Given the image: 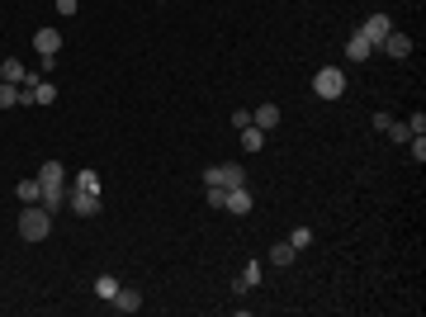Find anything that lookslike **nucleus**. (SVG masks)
Here are the masks:
<instances>
[{
    "label": "nucleus",
    "instance_id": "1",
    "mask_svg": "<svg viewBox=\"0 0 426 317\" xmlns=\"http://www.w3.org/2000/svg\"><path fill=\"white\" fill-rule=\"evenodd\" d=\"M53 232V213L38 209V204H24V213H19V237L24 241H43Z\"/></svg>",
    "mask_w": 426,
    "mask_h": 317
},
{
    "label": "nucleus",
    "instance_id": "2",
    "mask_svg": "<svg viewBox=\"0 0 426 317\" xmlns=\"http://www.w3.org/2000/svg\"><path fill=\"white\" fill-rule=\"evenodd\" d=\"M313 90H318L322 100H341V95H346V76H341V67H322L318 76H313Z\"/></svg>",
    "mask_w": 426,
    "mask_h": 317
},
{
    "label": "nucleus",
    "instance_id": "3",
    "mask_svg": "<svg viewBox=\"0 0 426 317\" xmlns=\"http://www.w3.org/2000/svg\"><path fill=\"white\" fill-rule=\"evenodd\" d=\"M204 185L237 189V185H246V171H241L237 161H228V166H209V171H204Z\"/></svg>",
    "mask_w": 426,
    "mask_h": 317
},
{
    "label": "nucleus",
    "instance_id": "4",
    "mask_svg": "<svg viewBox=\"0 0 426 317\" xmlns=\"http://www.w3.org/2000/svg\"><path fill=\"white\" fill-rule=\"evenodd\" d=\"M389 33H393V19H389V15H370V19L360 24V38H370L374 48H379V43H384Z\"/></svg>",
    "mask_w": 426,
    "mask_h": 317
},
{
    "label": "nucleus",
    "instance_id": "5",
    "mask_svg": "<svg viewBox=\"0 0 426 317\" xmlns=\"http://www.w3.org/2000/svg\"><path fill=\"white\" fill-rule=\"evenodd\" d=\"M38 185L43 189H67V166H62V161H43V166H38Z\"/></svg>",
    "mask_w": 426,
    "mask_h": 317
},
{
    "label": "nucleus",
    "instance_id": "6",
    "mask_svg": "<svg viewBox=\"0 0 426 317\" xmlns=\"http://www.w3.org/2000/svg\"><path fill=\"white\" fill-rule=\"evenodd\" d=\"M256 284H261V261H246V265H241V275L232 280V293H251Z\"/></svg>",
    "mask_w": 426,
    "mask_h": 317
},
{
    "label": "nucleus",
    "instance_id": "7",
    "mask_svg": "<svg viewBox=\"0 0 426 317\" xmlns=\"http://www.w3.org/2000/svg\"><path fill=\"white\" fill-rule=\"evenodd\" d=\"M67 204H71V213H76V218H95V213H100V194H85V189H76Z\"/></svg>",
    "mask_w": 426,
    "mask_h": 317
},
{
    "label": "nucleus",
    "instance_id": "8",
    "mask_svg": "<svg viewBox=\"0 0 426 317\" xmlns=\"http://www.w3.org/2000/svg\"><path fill=\"white\" fill-rule=\"evenodd\" d=\"M251 204H256V199H251V189L237 185V189H228V204H223V209L237 213V218H246V213H251Z\"/></svg>",
    "mask_w": 426,
    "mask_h": 317
},
{
    "label": "nucleus",
    "instance_id": "9",
    "mask_svg": "<svg viewBox=\"0 0 426 317\" xmlns=\"http://www.w3.org/2000/svg\"><path fill=\"white\" fill-rule=\"evenodd\" d=\"M33 48H38V57H57L62 33H57V28H38V33H33Z\"/></svg>",
    "mask_w": 426,
    "mask_h": 317
},
{
    "label": "nucleus",
    "instance_id": "10",
    "mask_svg": "<svg viewBox=\"0 0 426 317\" xmlns=\"http://www.w3.org/2000/svg\"><path fill=\"white\" fill-rule=\"evenodd\" d=\"M0 80H10V85H24V80H28L24 62H19V57H5V62H0Z\"/></svg>",
    "mask_w": 426,
    "mask_h": 317
},
{
    "label": "nucleus",
    "instance_id": "11",
    "mask_svg": "<svg viewBox=\"0 0 426 317\" xmlns=\"http://www.w3.org/2000/svg\"><path fill=\"white\" fill-rule=\"evenodd\" d=\"M251 123L261 132H270L275 123H280V105H261V109H251Z\"/></svg>",
    "mask_w": 426,
    "mask_h": 317
},
{
    "label": "nucleus",
    "instance_id": "12",
    "mask_svg": "<svg viewBox=\"0 0 426 317\" xmlns=\"http://www.w3.org/2000/svg\"><path fill=\"white\" fill-rule=\"evenodd\" d=\"M379 48H384L389 57H407V53H412V38H407V33H389Z\"/></svg>",
    "mask_w": 426,
    "mask_h": 317
},
{
    "label": "nucleus",
    "instance_id": "13",
    "mask_svg": "<svg viewBox=\"0 0 426 317\" xmlns=\"http://www.w3.org/2000/svg\"><path fill=\"white\" fill-rule=\"evenodd\" d=\"M15 194H19V204H38V199H43V185H38V175L19 180V185H15Z\"/></svg>",
    "mask_w": 426,
    "mask_h": 317
},
{
    "label": "nucleus",
    "instance_id": "14",
    "mask_svg": "<svg viewBox=\"0 0 426 317\" xmlns=\"http://www.w3.org/2000/svg\"><path fill=\"white\" fill-rule=\"evenodd\" d=\"M114 308H119V313H137V308H142V293L137 289H119L114 293Z\"/></svg>",
    "mask_w": 426,
    "mask_h": 317
},
{
    "label": "nucleus",
    "instance_id": "15",
    "mask_svg": "<svg viewBox=\"0 0 426 317\" xmlns=\"http://www.w3.org/2000/svg\"><path fill=\"white\" fill-rule=\"evenodd\" d=\"M370 53H374V43H370V38H360V33L346 43V57H350V62H370Z\"/></svg>",
    "mask_w": 426,
    "mask_h": 317
},
{
    "label": "nucleus",
    "instance_id": "16",
    "mask_svg": "<svg viewBox=\"0 0 426 317\" xmlns=\"http://www.w3.org/2000/svg\"><path fill=\"white\" fill-rule=\"evenodd\" d=\"M241 147H246V152H261V147H266V132L256 128V123H251V128H241Z\"/></svg>",
    "mask_w": 426,
    "mask_h": 317
},
{
    "label": "nucleus",
    "instance_id": "17",
    "mask_svg": "<svg viewBox=\"0 0 426 317\" xmlns=\"http://www.w3.org/2000/svg\"><path fill=\"white\" fill-rule=\"evenodd\" d=\"M293 256H298V251H293L289 241H280V246L270 251V265H293Z\"/></svg>",
    "mask_w": 426,
    "mask_h": 317
},
{
    "label": "nucleus",
    "instance_id": "18",
    "mask_svg": "<svg viewBox=\"0 0 426 317\" xmlns=\"http://www.w3.org/2000/svg\"><path fill=\"white\" fill-rule=\"evenodd\" d=\"M15 105H19V85L0 80V109H15Z\"/></svg>",
    "mask_w": 426,
    "mask_h": 317
},
{
    "label": "nucleus",
    "instance_id": "19",
    "mask_svg": "<svg viewBox=\"0 0 426 317\" xmlns=\"http://www.w3.org/2000/svg\"><path fill=\"white\" fill-rule=\"evenodd\" d=\"M76 189H85V194H100V175H95V171H80V175H76Z\"/></svg>",
    "mask_w": 426,
    "mask_h": 317
},
{
    "label": "nucleus",
    "instance_id": "20",
    "mask_svg": "<svg viewBox=\"0 0 426 317\" xmlns=\"http://www.w3.org/2000/svg\"><path fill=\"white\" fill-rule=\"evenodd\" d=\"M407 152H412V161H417V166H422V161H426V132L407 137Z\"/></svg>",
    "mask_w": 426,
    "mask_h": 317
},
{
    "label": "nucleus",
    "instance_id": "21",
    "mask_svg": "<svg viewBox=\"0 0 426 317\" xmlns=\"http://www.w3.org/2000/svg\"><path fill=\"white\" fill-rule=\"evenodd\" d=\"M95 293H100V298H114V293H119V280H114V275H100V280H95Z\"/></svg>",
    "mask_w": 426,
    "mask_h": 317
},
{
    "label": "nucleus",
    "instance_id": "22",
    "mask_svg": "<svg viewBox=\"0 0 426 317\" xmlns=\"http://www.w3.org/2000/svg\"><path fill=\"white\" fill-rule=\"evenodd\" d=\"M67 204V189H43V209L53 213V209H62Z\"/></svg>",
    "mask_w": 426,
    "mask_h": 317
},
{
    "label": "nucleus",
    "instance_id": "23",
    "mask_svg": "<svg viewBox=\"0 0 426 317\" xmlns=\"http://www.w3.org/2000/svg\"><path fill=\"white\" fill-rule=\"evenodd\" d=\"M389 137H393V142H402V147H407V137H412V128H407V123H393V119H389Z\"/></svg>",
    "mask_w": 426,
    "mask_h": 317
},
{
    "label": "nucleus",
    "instance_id": "24",
    "mask_svg": "<svg viewBox=\"0 0 426 317\" xmlns=\"http://www.w3.org/2000/svg\"><path fill=\"white\" fill-rule=\"evenodd\" d=\"M289 246H293V251H303V246H313V232H308V228H293Z\"/></svg>",
    "mask_w": 426,
    "mask_h": 317
},
{
    "label": "nucleus",
    "instance_id": "25",
    "mask_svg": "<svg viewBox=\"0 0 426 317\" xmlns=\"http://www.w3.org/2000/svg\"><path fill=\"white\" fill-rule=\"evenodd\" d=\"M228 204V189L223 185H209V209H223Z\"/></svg>",
    "mask_w": 426,
    "mask_h": 317
},
{
    "label": "nucleus",
    "instance_id": "26",
    "mask_svg": "<svg viewBox=\"0 0 426 317\" xmlns=\"http://www.w3.org/2000/svg\"><path fill=\"white\" fill-rule=\"evenodd\" d=\"M232 128H251V109H237V114H232Z\"/></svg>",
    "mask_w": 426,
    "mask_h": 317
},
{
    "label": "nucleus",
    "instance_id": "27",
    "mask_svg": "<svg viewBox=\"0 0 426 317\" xmlns=\"http://www.w3.org/2000/svg\"><path fill=\"white\" fill-rule=\"evenodd\" d=\"M407 128H412V137H417V132H426V114H412V119H407Z\"/></svg>",
    "mask_w": 426,
    "mask_h": 317
},
{
    "label": "nucleus",
    "instance_id": "28",
    "mask_svg": "<svg viewBox=\"0 0 426 317\" xmlns=\"http://www.w3.org/2000/svg\"><path fill=\"white\" fill-rule=\"evenodd\" d=\"M57 15H67V19H71V15H76V0H57Z\"/></svg>",
    "mask_w": 426,
    "mask_h": 317
}]
</instances>
